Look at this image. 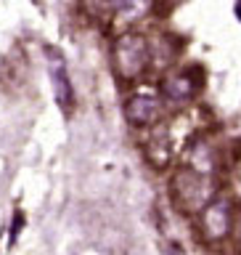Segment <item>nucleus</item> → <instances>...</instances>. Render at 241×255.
<instances>
[{
	"label": "nucleus",
	"instance_id": "nucleus-1",
	"mask_svg": "<svg viewBox=\"0 0 241 255\" xmlns=\"http://www.w3.org/2000/svg\"><path fill=\"white\" fill-rule=\"evenodd\" d=\"M172 194L178 199V205L188 213H202L207 205L212 202V183H210V175H202L196 173L194 167L188 170H180L178 175L172 178Z\"/></svg>",
	"mask_w": 241,
	"mask_h": 255
},
{
	"label": "nucleus",
	"instance_id": "nucleus-8",
	"mask_svg": "<svg viewBox=\"0 0 241 255\" xmlns=\"http://www.w3.org/2000/svg\"><path fill=\"white\" fill-rule=\"evenodd\" d=\"M21 223H24L21 213H16V223H11V242H13L16 237H19V229H21Z\"/></svg>",
	"mask_w": 241,
	"mask_h": 255
},
{
	"label": "nucleus",
	"instance_id": "nucleus-10",
	"mask_svg": "<svg viewBox=\"0 0 241 255\" xmlns=\"http://www.w3.org/2000/svg\"><path fill=\"white\" fill-rule=\"evenodd\" d=\"M236 11H241V0H239V5H236Z\"/></svg>",
	"mask_w": 241,
	"mask_h": 255
},
{
	"label": "nucleus",
	"instance_id": "nucleus-2",
	"mask_svg": "<svg viewBox=\"0 0 241 255\" xmlns=\"http://www.w3.org/2000/svg\"><path fill=\"white\" fill-rule=\"evenodd\" d=\"M149 64V43L146 37L127 32L114 43V67L119 72V77L133 80L138 77Z\"/></svg>",
	"mask_w": 241,
	"mask_h": 255
},
{
	"label": "nucleus",
	"instance_id": "nucleus-5",
	"mask_svg": "<svg viewBox=\"0 0 241 255\" xmlns=\"http://www.w3.org/2000/svg\"><path fill=\"white\" fill-rule=\"evenodd\" d=\"M159 115H162V104H159L157 96H149V93H135L125 101V117L127 123L135 125V128H149L154 125Z\"/></svg>",
	"mask_w": 241,
	"mask_h": 255
},
{
	"label": "nucleus",
	"instance_id": "nucleus-4",
	"mask_svg": "<svg viewBox=\"0 0 241 255\" xmlns=\"http://www.w3.org/2000/svg\"><path fill=\"white\" fill-rule=\"evenodd\" d=\"M199 223H202V234L207 239H212V242L228 237L231 223H234V215H231V202H228V199H223V197L212 199V202L207 205L202 213H199Z\"/></svg>",
	"mask_w": 241,
	"mask_h": 255
},
{
	"label": "nucleus",
	"instance_id": "nucleus-6",
	"mask_svg": "<svg viewBox=\"0 0 241 255\" xmlns=\"http://www.w3.org/2000/svg\"><path fill=\"white\" fill-rule=\"evenodd\" d=\"M194 80L188 75H172L170 80H164V96L170 101H188L191 96H194Z\"/></svg>",
	"mask_w": 241,
	"mask_h": 255
},
{
	"label": "nucleus",
	"instance_id": "nucleus-3",
	"mask_svg": "<svg viewBox=\"0 0 241 255\" xmlns=\"http://www.w3.org/2000/svg\"><path fill=\"white\" fill-rule=\"evenodd\" d=\"M45 59H48V72H51L53 101L64 115H69L72 107H75V85H72L67 61H64L61 51H56V48H45Z\"/></svg>",
	"mask_w": 241,
	"mask_h": 255
},
{
	"label": "nucleus",
	"instance_id": "nucleus-7",
	"mask_svg": "<svg viewBox=\"0 0 241 255\" xmlns=\"http://www.w3.org/2000/svg\"><path fill=\"white\" fill-rule=\"evenodd\" d=\"M111 3V11H117L119 16H125V19H135V16L146 13L151 0H109Z\"/></svg>",
	"mask_w": 241,
	"mask_h": 255
},
{
	"label": "nucleus",
	"instance_id": "nucleus-9",
	"mask_svg": "<svg viewBox=\"0 0 241 255\" xmlns=\"http://www.w3.org/2000/svg\"><path fill=\"white\" fill-rule=\"evenodd\" d=\"M167 255H186V253H183L180 247H175V245H170V247H167Z\"/></svg>",
	"mask_w": 241,
	"mask_h": 255
}]
</instances>
